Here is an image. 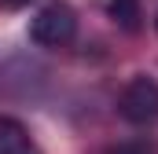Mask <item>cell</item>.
Wrapping results in <instances>:
<instances>
[{
	"label": "cell",
	"instance_id": "6da1fadb",
	"mask_svg": "<svg viewBox=\"0 0 158 154\" xmlns=\"http://www.w3.org/2000/svg\"><path fill=\"white\" fill-rule=\"evenodd\" d=\"M74 37H77V11L63 0L44 4L30 22V40L40 48H66Z\"/></svg>",
	"mask_w": 158,
	"mask_h": 154
},
{
	"label": "cell",
	"instance_id": "7a4b0ae2",
	"mask_svg": "<svg viewBox=\"0 0 158 154\" xmlns=\"http://www.w3.org/2000/svg\"><path fill=\"white\" fill-rule=\"evenodd\" d=\"M118 114L129 125H155L158 121V81L155 77H132L118 99Z\"/></svg>",
	"mask_w": 158,
	"mask_h": 154
},
{
	"label": "cell",
	"instance_id": "3957f363",
	"mask_svg": "<svg viewBox=\"0 0 158 154\" xmlns=\"http://www.w3.org/2000/svg\"><path fill=\"white\" fill-rule=\"evenodd\" d=\"M0 154H40L30 128L15 117H0Z\"/></svg>",
	"mask_w": 158,
	"mask_h": 154
},
{
	"label": "cell",
	"instance_id": "277c9868",
	"mask_svg": "<svg viewBox=\"0 0 158 154\" xmlns=\"http://www.w3.org/2000/svg\"><path fill=\"white\" fill-rule=\"evenodd\" d=\"M107 11H110V18L118 22L125 33H136V30H140V18H143L140 0H110V4H107Z\"/></svg>",
	"mask_w": 158,
	"mask_h": 154
},
{
	"label": "cell",
	"instance_id": "5b68a950",
	"mask_svg": "<svg viewBox=\"0 0 158 154\" xmlns=\"http://www.w3.org/2000/svg\"><path fill=\"white\" fill-rule=\"evenodd\" d=\"M103 154H155L147 143H118V147H110V151H103Z\"/></svg>",
	"mask_w": 158,
	"mask_h": 154
},
{
	"label": "cell",
	"instance_id": "8992f818",
	"mask_svg": "<svg viewBox=\"0 0 158 154\" xmlns=\"http://www.w3.org/2000/svg\"><path fill=\"white\" fill-rule=\"evenodd\" d=\"M4 7H22V4H30V0H0Z\"/></svg>",
	"mask_w": 158,
	"mask_h": 154
}]
</instances>
